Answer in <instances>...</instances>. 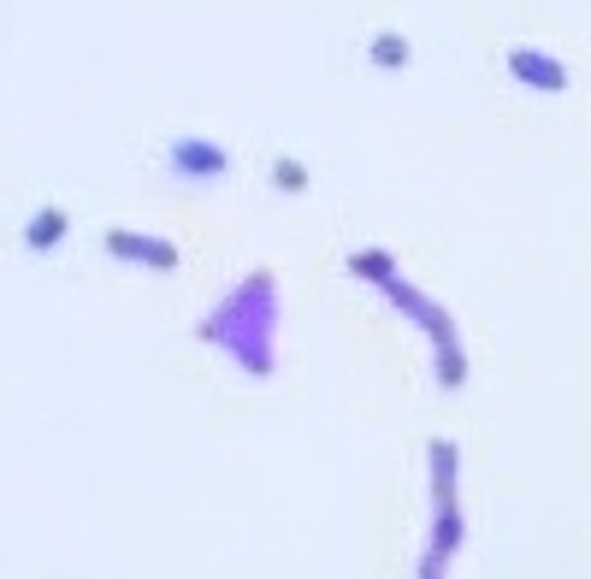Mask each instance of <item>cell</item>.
Wrapping results in <instances>:
<instances>
[{"instance_id": "obj_1", "label": "cell", "mask_w": 591, "mask_h": 579, "mask_svg": "<svg viewBox=\"0 0 591 579\" xmlns=\"http://www.w3.org/2000/svg\"><path fill=\"white\" fill-rule=\"evenodd\" d=\"M166 160H172V172L178 178H196V184H219L225 178V148L213 142V136H178L172 148H166Z\"/></svg>"}, {"instance_id": "obj_5", "label": "cell", "mask_w": 591, "mask_h": 579, "mask_svg": "<svg viewBox=\"0 0 591 579\" xmlns=\"http://www.w3.org/2000/svg\"><path fill=\"white\" fill-rule=\"evenodd\" d=\"M272 184L278 190H308V166L302 160H272Z\"/></svg>"}, {"instance_id": "obj_4", "label": "cell", "mask_w": 591, "mask_h": 579, "mask_svg": "<svg viewBox=\"0 0 591 579\" xmlns=\"http://www.w3.org/2000/svg\"><path fill=\"white\" fill-rule=\"evenodd\" d=\"M373 65H385V71H396V65H408V42H402V36H391V30H385V36L373 42Z\"/></svg>"}, {"instance_id": "obj_3", "label": "cell", "mask_w": 591, "mask_h": 579, "mask_svg": "<svg viewBox=\"0 0 591 579\" xmlns=\"http://www.w3.org/2000/svg\"><path fill=\"white\" fill-rule=\"evenodd\" d=\"M71 219L60 207H42V213H30V225H24V249H54V243H66Z\"/></svg>"}, {"instance_id": "obj_2", "label": "cell", "mask_w": 591, "mask_h": 579, "mask_svg": "<svg viewBox=\"0 0 591 579\" xmlns=\"http://www.w3.org/2000/svg\"><path fill=\"white\" fill-rule=\"evenodd\" d=\"M509 71H515V83L544 89V95H562L568 89V65L556 60V54H538V48H509Z\"/></svg>"}]
</instances>
